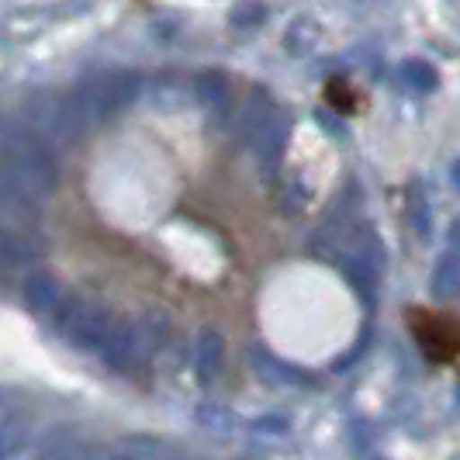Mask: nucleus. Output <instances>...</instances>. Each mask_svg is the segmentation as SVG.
<instances>
[{
	"instance_id": "1",
	"label": "nucleus",
	"mask_w": 460,
	"mask_h": 460,
	"mask_svg": "<svg viewBox=\"0 0 460 460\" xmlns=\"http://www.w3.org/2000/svg\"><path fill=\"white\" fill-rule=\"evenodd\" d=\"M56 187V156L28 128H7L4 136V194L7 201H42Z\"/></svg>"
},
{
	"instance_id": "2",
	"label": "nucleus",
	"mask_w": 460,
	"mask_h": 460,
	"mask_svg": "<svg viewBox=\"0 0 460 460\" xmlns=\"http://www.w3.org/2000/svg\"><path fill=\"white\" fill-rule=\"evenodd\" d=\"M138 91H142V76L138 73H132V69H111V73H101V76L84 80L73 91V97H76L80 111L87 118V125H93L101 118L125 111L138 97Z\"/></svg>"
},
{
	"instance_id": "3",
	"label": "nucleus",
	"mask_w": 460,
	"mask_h": 460,
	"mask_svg": "<svg viewBox=\"0 0 460 460\" xmlns=\"http://www.w3.org/2000/svg\"><path fill=\"white\" fill-rule=\"evenodd\" d=\"M163 340H166V315L149 312L142 319H128V323L111 325V336L104 343V357L115 367L142 364V360H149L160 349Z\"/></svg>"
},
{
	"instance_id": "4",
	"label": "nucleus",
	"mask_w": 460,
	"mask_h": 460,
	"mask_svg": "<svg viewBox=\"0 0 460 460\" xmlns=\"http://www.w3.org/2000/svg\"><path fill=\"white\" fill-rule=\"evenodd\" d=\"M52 323L56 329L66 336L73 346H80V349H97V346L108 343V336H111V315L101 308V305H93V301H84V298H63L59 301V308L52 312Z\"/></svg>"
},
{
	"instance_id": "5",
	"label": "nucleus",
	"mask_w": 460,
	"mask_h": 460,
	"mask_svg": "<svg viewBox=\"0 0 460 460\" xmlns=\"http://www.w3.org/2000/svg\"><path fill=\"white\" fill-rule=\"evenodd\" d=\"M409 329L419 340V349L433 364H457L460 367V323L443 315V312H426L415 308L409 312Z\"/></svg>"
},
{
	"instance_id": "6",
	"label": "nucleus",
	"mask_w": 460,
	"mask_h": 460,
	"mask_svg": "<svg viewBox=\"0 0 460 460\" xmlns=\"http://www.w3.org/2000/svg\"><path fill=\"white\" fill-rule=\"evenodd\" d=\"M28 115H31V121L39 125V132H42V136L56 138V142H76V138L84 136V128H91L73 93L42 97V101H35V104H31V111H28Z\"/></svg>"
},
{
	"instance_id": "7",
	"label": "nucleus",
	"mask_w": 460,
	"mask_h": 460,
	"mask_svg": "<svg viewBox=\"0 0 460 460\" xmlns=\"http://www.w3.org/2000/svg\"><path fill=\"white\" fill-rule=\"evenodd\" d=\"M280 108H277V101L270 97L267 87H253L250 97H246V104H243V111H239V121H235V136L243 138L246 146H253L256 136L270 125V118L277 115Z\"/></svg>"
},
{
	"instance_id": "8",
	"label": "nucleus",
	"mask_w": 460,
	"mask_h": 460,
	"mask_svg": "<svg viewBox=\"0 0 460 460\" xmlns=\"http://www.w3.org/2000/svg\"><path fill=\"white\" fill-rule=\"evenodd\" d=\"M190 93H194V101L205 108L208 115H226V111H229V80H226V73H218V69H201V73H194Z\"/></svg>"
},
{
	"instance_id": "9",
	"label": "nucleus",
	"mask_w": 460,
	"mask_h": 460,
	"mask_svg": "<svg viewBox=\"0 0 460 460\" xmlns=\"http://www.w3.org/2000/svg\"><path fill=\"white\" fill-rule=\"evenodd\" d=\"M22 301L28 312H35V315H52L56 308H59V284L52 280L49 274H31L24 277L22 284Z\"/></svg>"
},
{
	"instance_id": "10",
	"label": "nucleus",
	"mask_w": 460,
	"mask_h": 460,
	"mask_svg": "<svg viewBox=\"0 0 460 460\" xmlns=\"http://www.w3.org/2000/svg\"><path fill=\"white\" fill-rule=\"evenodd\" d=\"M42 253H46V243H42L35 232H24V229L4 232V263H7V267L35 263Z\"/></svg>"
},
{
	"instance_id": "11",
	"label": "nucleus",
	"mask_w": 460,
	"mask_h": 460,
	"mask_svg": "<svg viewBox=\"0 0 460 460\" xmlns=\"http://www.w3.org/2000/svg\"><path fill=\"white\" fill-rule=\"evenodd\" d=\"M288 136H291V121H288L284 111H277V115L270 118V125L256 136V142L250 149H253L256 160L263 163V166H274V160L280 156V149L288 146Z\"/></svg>"
},
{
	"instance_id": "12",
	"label": "nucleus",
	"mask_w": 460,
	"mask_h": 460,
	"mask_svg": "<svg viewBox=\"0 0 460 460\" xmlns=\"http://www.w3.org/2000/svg\"><path fill=\"white\" fill-rule=\"evenodd\" d=\"M398 76H402V84L412 93H433L439 87V73L426 59H405L402 69H398Z\"/></svg>"
},
{
	"instance_id": "13",
	"label": "nucleus",
	"mask_w": 460,
	"mask_h": 460,
	"mask_svg": "<svg viewBox=\"0 0 460 460\" xmlns=\"http://www.w3.org/2000/svg\"><path fill=\"white\" fill-rule=\"evenodd\" d=\"M222 364V336L218 332H201L194 343V367L201 370V377H211Z\"/></svg>"
},
{
	"instance_id": "14",
	"label": "nucleus",
	"mask_w": 460,
	"mask_h": 460,
	"mask_svg": "<svg viewBox=\"0 0 460 460\" xmlns=\"http://www.w3.org/2000/svg\"><path fill=\"white\" fill-rule=\"evenodd\" d=\"M433 291L443 295V298H450V295H457L460 291V260L457 253L443 256L437 263V270H433Z\"/></svg>"
},
{
	"instance_id": "15",
	"label": "nucleus",
	"mask_w": 460,
	"mask_h": 460,
	"mask_svg": "<svg viewBox=\"0 0 460 460\" xmlns=\"http://www.w3.org/2000/svg\"><path fill=\"white\" fill-rule=\"evenodd\" d=\"M315 42H319V28L308 22V18H298V22L288 28V35H284V46H288V52H295V56L312 52Z\"/></svg>"
},
{
	"instance_id": "16",
	"label": "nucleus",
	"mask_w": 460,
	"mask_h": 460,
	"mask_svg": "<svg viewBox=\"0 0 460 460\" xmlns=\"http://www.w3.org/2000/svg\"><path fill=\"white\" fill-rule=\"evenodd\" d=\"M229 18L235 28H260V24L267 22V7L260 0H243L239 7H232Z\"/></svg>"
},
{
	"instance_id": "17",
	"label": "nucleus",
	"mask_w": 460,
	"mask_h": 460,
	"mask_svg": "<svg viewBox=\"0 0 460 460\" xmlns=\"http://www.w3.org/2000/svg\"><path fill=\"white\" fill-rule=\"evenodd\" d=\"M409 218L419 235H429V208H426V198L419 187H412V194H409Z\"/></svg>"
},
{
	"instance_id": "18",
	"label": "nucleus",
	"mask_w": 460,
	"mask_h": 460,
	"mask_svg": "<svg viewBox=\"0 0 460 460\" xmlns=\"http://www.w3.org/2000/svg\"><path fill=\"white\" fill-rule=\"evenodd\" d=\"M24 437H28V426L22 422H4V429H0V450H4V457H11L18 447H24Z\"/></svg>"
},
{
	"instance_id": "19",
	"label": "nucleus",
	"mask_w": 460,
	"mask_h": 460,
	"mask_svg": "<svg viewBox=\"0 0 460 460\" xmlns=\"http://www.w3.org/2000/svg\"><path fill=\"white\" fill-rule=\"evenodd\" d=\"M325 97H329V104L340 111V115H349L353 108H357V97L346 91V84L343 80H332L329 87H325Z\"/></svg>"
},
{
	"instance_id": "20",
	"label": "nucleus",
	"mask_w": 460,
	"mask_h": 460,
	"mask_svg": "<svg viewBox=\"0 0 460 460\" xmlns=\"http://www.w3.org/2000/svg\"><path fill=\"white\" fill-rule=\"evenodd\" d=\"M201 422H205L211 433H229L232 429V412L229 409H218V405H208V409H201Z\"/></svg>"
},
{
	"instance_id": "21",
	"label": "nucleus",
	"mask_w": 460,
	"mask_h": 460,
	"mask_svg": "<svg viewBox=\"0 0 460 460\" xmlns=\"http://www.w3.org/2000/svg\"><path fill=\"white\" fill-rule=\"evenodd\" d=\"M447 243H450V250L460 256V218L454 222V226H450V235H447Z\"/></svg>"
},
{
	"instance_id": "22",
	"label": "nucleus",
	"mask_w": 460,
	"mask_h": 460,
	"mask_svg": "<svg viewBox=\"0 0 460 460\" xmlns=\"http://www.w3.org/2000/svg\"><path fill=\"white\" fill-rule=\"evenodd\" d=\"M450 177H454V184L460 187V160L454 163V166H450Z\"/></svg>"
}]
</instances>
